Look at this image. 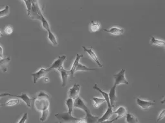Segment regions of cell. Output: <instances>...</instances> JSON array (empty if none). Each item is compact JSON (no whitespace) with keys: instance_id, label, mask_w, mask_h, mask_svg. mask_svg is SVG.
Listing matches in <instances>:
<instances>
[{"instance_id":"1","label":"cell","mask_w":165,"mask_h":123,"mask_svg":"<svg viewBox=\"0 0 165 123\" xmlns=\"http://www.w3.org/2000/svg\"><path fill=\"white\" fill-rule=\"evenodd\" d=\"M35 100H36L35 101V106H36V108L42 112V115L40 118V121L41 122H45L48 119L50 114L49 106L50 97L45 92L41 91Z\"/></svg>"},{"instance_id":"2","label":"cell","mask_w":165,"mask_h":123,"mask_svg":"<svg viewBox=\"0 0 165 123\" xmlns=\"http://www.w3.org/2000/svg\"><path fill=\"white\" fill-rule=\"evenodd\" d=\"M74 107L81 109L85 112L86 116H85V119L86 120L87 123H96L98 121V119H99V117L94 116L92 114L90 109L88 108V107L85 105L83 101L79 97L74 101Z\"/></svg>"},{"instance_id":"3","label":"cell","mask_w":165,"mask_h":123,"mask_svg":"<svg viewBox=\"0 0 165 123\" xmlns=\"http://www.w3.org/2000/svg\"><path fill=\"white\" fill-rule=\"evenodd\" d=\"M59 123H75L78 118H75L68 112L59 113L55 115Z\"/></svg>"},{"instance_id":"4","label":"cell","mask_w":165,"mask_h":123,"mask_svg":"<svg viewBox=\"0 0 165 123\" xmlns=\"http://www.w3.org/2000/svg\"><path fill=\"white\" fill-rule=\"evenodd\" d=\"M32 12L30 17L32 19H39L41 20V17L43 15L41 9L38 5L37 1H32Z\"/></svg>"},{"instance_id":"5","label":"cell","mask_w":165,"mask_h":123,"mask_svg":"<svg viewBox=\"0 0 165 123\" xmlns=\"http://www.w3.org/2000/svg\"><path fill=\"white\" fill-rule=\"evenodd\" d=\"M125 69H121V71L119 72V73L114 75V78L115 79V85H119L121 84L128 85V82L125 78Z\"/></svg>"},{"instance_id":"6","label":"cell","mask_w":165,"mask_h":123,"mask_svg":"<svg viewBox=\"0 0 165 123\" xmlns=\"http://www.w3.org/2000/svg\"><path fill=\"white\" fill-rule=\"evenodd\" d=\"M50 71V70L49 68L47 69L44 68H41L37 72H35V73H31V75L34 78V83L36 84L37 81L39 80V79L45 76Z\"/></svg>"},{"instance_id":"7","label":"cell","mask_w":165,"mask_h":123,"mask_svg":"<svg viewBox=\"0 0 165 123\" xmlns=\"http://www.w3.org/2000/svg\"><path fill=\"white\" fill-rule=\"evenodd\" d=\"M58 71L60 72V74H61L62 78V86L65 87L66 85H67L68 81L70 80V78L72 76L70 71L65 70V69L63 68V67L60 68Z\"/></svg>"},{"instance_id":"8","label":"cell","mask_w":165,"mask_h":123,"mask_svg":"<svg viewBox=\"0 0 165 123\" xmlns=\"http://www.w3.org/2000/svg\"><path fill=\"white\" fill-rule=\"evenodd\" d=\"M66 59V56L63 55V56H59L58 58L55 60V62L53 63L52 65L50 66V67L49 68L50 71L52 70V69H56V70H59L60 68L63 67V62Z\"/></svg>"},{"instance_id":"9","label":"cell","mask_w":165,"mask_h":123,"mask_svg":"<svg viewBox=\"0 0 165 123\" xmlns=\"http://www.w3.org/2000/svg\"><path fill=\"white\" fill-rule=\"evenodd\" d=\"M81 87L79 84L75 83L71 89L69 90V98L75 100L79 97V91H80Z\"/></svg>"},{"instance_id":"10","label":"cell","mask_w":165,"mask_h":123,"mask_svg":"<svg viewBox=\"0 0 165 123\" xmlns=\"http://www.w3.org/2000/svg\"><path fill=\"white\" fill-rule=\"evenodd\" d=\"M137 100V104L138 105L142 108L143 110H148L149 108H150L152 106L155 105V103L149 101H145V100H142L139 98L136 99Z\"/></svg>"},{"instance_id":"11","label":"cell","mask_w":165,"mask_h":123,"mask_svg":"<svg viewBox=\"0 0 165 123\" xmlns=\"http://www.w3.org/2000/svg\"><path fill=\"white\" fill-rule=\"evenodd\" d=\"M116 85H114V87L111 88L110 92L109 94L110 103L111 106H112V108L114 106H115V104L117 101V95H116Z\"/></svg>"},{"instance_id":"12","label":"cell","mask_w":165,"mask_h":123,"mask_svg":"<svg viewBox=\"0 0 165 123\" xmlns=\"http://www.w3.org/2000/svg\"><path fill=\"white\" fill-rule=\"evenodd\" d=\"M82 48L85 50V51H86L90 57L92 58L96 62V64L99 66V67H103V65L101 64L99 62V60L98 59V57L97 56V55H96V53H94V51H93L92 47H90V49H87L85 46H82Z\"/></svg>"},{"instance_id":"13","label":"cell","mask_w":165,"mask_h":123,"mask_svg":"<svg viewBox=\"0 0 165 123\" xmlns=\"http://www.w3.org/2000/svg\"><path fill=\"white\" fill-rule=\"evenodd\" d=\"M11 62V58L8 56L7 58H0V71L7 72L8 69V66Z\"/></svg>"},{"instance_id":"14","label":"cell","mask_w":165,"mask_h":123,"mask_svg":"<svg viewBox=\"0 0 165 123\" xmlns=\"http://www.w3.org/2000/svg\"><path fill=\"white\" fill-rule=\"evenodd\" d=\"M12 97H19V98L21 99L23 101L26 103V105L28 106V108H31V103H32V101L34 100L36 98H30V97L28 96L27 94L23 93L21 94V96H18V95H12Z\"/></svg>"},{"instance_id":"15","label":"cell","mask_w":165,"mask_h":123,"mask_svg":"<svg viewBox=\"0 0 165 123\" xmlns=\"http://www.w3.org/2000/svg\"><path fill=\"white\" fill-rule=\"evenodd\" d=\"M93 89H95V90H97V91H99V92L101 94H102V96H103L104 99L106 100V103H107V105H108V106H109V108H110V107H112V106H111V105H110V103L109 94L105 92H104V91H103L102 90H101L99 87H98L97 83H95V84L94 85Z\"/></svg>"},{"instance_id":"16","label":"cell","mask_w":165,"mask_h":123,"mask_svg":"<svg viewBox=\"0 0 165 123\" xmlns=\"http://www.w3.org/2000/svg\"><path fill=\"white\" fill-rule=\"evenodd\" d=\"M112 107H110V108H108L107 110L106 111V112L104 113V114L101 117V118H99L98 119V122H101L104 121H106V120L109 119L111 116H112L114 114V112L112 110Z\"/></svg>"},{"instance_id":"17","label":"cell","mask_w":165,"mask_h":123,"mask_svg":"<svg viewBox=\"0 0 165 123\" xmlns=\"http://www.w3.org/2000/svg\"><path fill=\"white\" fill-rule=\"evenodd\" d=\"M82 57V55H79V54L76 55V58H75V60L74 62V64H73V65H72V69L69 71L70 72H71V74L72 77L74 76V72H75V69H76V67H77V66H78V64L79 63V60H80Z\"/></svg>"},{"instance_id":"18","label":"cell","mask_w":165,"mask_h":123,"mask_svg":"<svg viewBox=\"0 0 165 123\" xmlns=\"http://www.w3.org/2000/svg\"><path fill=\"white\" fill-rule=\"evenodd\" d=\"M104 31L114 35H122L124 33V30L122 28H119L117 27H112L109 30L104 29Z\"/></svg>"},{"instance_id":"19","label":"cell","mask_w":165,"mask_h":123,"mask_svg":"<svg viewBox=\"0 0 165 123\" xmlns=\"http://www.w3.org/2000/svg\"><path fill=\"white\" fill-rule=\"evenodd\" d=\"M126 113H127L125 107H123V106H120L119 108L117 109L116 112H114V114H117V118L118 119L123 117V116L126 115Z\"/></svg>"},{"instance_id":"20","label":"cell","mask_w":165,"mask_h":123,"mask_svg":"<svg viewBox=\"0 0 165 123\" xmlns=\"http://www.w3.org/2000/svg\"><path fill=\"white\" fill-rule=\"evenodd\" d=\"M65 104H66V106H67L68 110V113H69V114L72 115V113L73 112V110H74V100L71 98H68L66 100Z\"/></svg>"},{"instance_id":"21","label":"cell","mask_w":165,"mask_h":123,"mask_svg":"<svg viewBox=\"0 0 165 123\" xmlns=\"http://www.w3.org/2000/svg\"><path fill=\"white\" fill-rule=\"evenodd\" d=\"M126 121L127 123H138V120L135 117L130 113H126Z\"/></svg>"},{"instance_id":"22","label":"cell","mask_w":165,"mask_h":123,"mask_svg":"<svg viewBox=\"0 0 165 123\" xmlns=\"http://www.w3.org/2000/svg\"><path fill=\"white\" fill-rule=\"evenodd\" d=\"M97 69H90L89 67H87L84 65H82L80 63H79L77 67L75 69V71H96Z\"/></svg>"},{"instance_id":"23","label":"cell","mask_w":165,"mask_h":123,"mask_svg":"<svg viewBox=\"0 0 165 123\" xmlns=\"http://www.w3.org/2000/svg\"><path fill=\"white\" fill-rule=\"evenodd\" d=\"M151 44H152L157 45L159 46H165V42L163 40H159L156 38H155L154 37H151Z\"/></svg>"},{"instance_id":"24","label":"cell","mask_w":165,"mask_h":123,"mask_svg":"<svg viewBox=\"0 0 165 123\" xmlns=\"http://www.w3.org/2000/svg\"><path fill=\"white\" fill-rule=\"evenodd\" d=\"M48 38L50 40V42H51L54 46H58V43L57 42V39L55 37L54 35L52 32L51 30L48 31Z\"/></svg>"},{"instance_id":"25","label":"cell","mask_w":165,"mask_h":123,"mask_svg":"<svg viewBox=\"0 0 165 123\" xmlns=\"http://www.w3.org/2000/svg\"><path fill=\"white\" fill-rule=\"evenodd\" d=\"M92 100L94 102V107L95 108H99V106L103 103L106 102V100L104 99H101V98H98V97H93Z\"/></svg>"},{"instance_id":"26","label":"cell","mask_w":165,"mask_h":123,"mask_svg":"<svg viewBox=\"0 0 165 123\" xmlns=\"http://www.w3.org/2000/svg\"><path fill=\"white\" fill-rule=\"evenodd\" d=\"M101 28L99 23H97V22L92 21L90 23V30L93 32H97V31H99Z\"/></svg>"},{"instance_id":"27","label":"cell","mask_w":165,"mask_h":123,"mask_svg":"<svg viewBox=\"0 0 165 123\" xmlns=\"http://www.w3.org/2000/svg\"><path fill=\"white\" fill-rule=\"evenodd\" d=\"M41 23H42V25H43V27L45 28V29L48 31L49 30H50V24L48 23V21L46 20V19L44 17L43 15L41 17Z\"/></svg>"},{"instance_id":"28","label":"cell","mask_w":165,"mask_h":123,"mask_svg":"<svg viewBox=\"0 0 165 123\" xmlns=\"http://www.w3.org/2000/svg\"><path fill=\"white\" fill-rule=\"evenodd\" d=\"M9 12H10L9 11V7L8 5L5 6L4 9L0 10V17L7 16V15L9 14Z\"/></svg>"},{"instance_id":"29","label":"cell","mask_w":165,"mask_h":123,"mask_svg":"<svg viewBox=\"0 0 165 123\" xmlns=\"http://www.w3.org/2000/svg\"><path fill=\"white\" fill-rule=\"evenodd\" d=\"M24 2L25 3V4H26L27 8V15L30 17L32 12V1H24Z\"/></svg>"},{"instance_id":"30","label":"cell","mask_w":165,"mask_h":123,"mask_svg":"<svg viewBox=\"0 0 165 123\" xmlns=\"http://www.w3.org/2000/svg\"><path fill=\"white\" fill-rule=\"evenodd\" d=\"M20 103V101L18 99H11L8 101L7 103L4 104V105H7V106H13L16 105H19Z\"/></svg>"},{"instance_id":"31","label":"cell","mask_w":165,"mask_h":123,"mask_svg":"<svg viewBox=\"0 0 165 123\" xmlns=\"http://www.w3.org/2000/svg\"><path fill=\"white\" fill-rule=\"evenodd\" d=\"M28 120V113H25L22 118L21 119V120L19 121L18 123H26Z\"/></svg>"},{"instance_id":"32","label":"cell","mask_w":165,"mask_h":123,"mask_svg":"<svg viewBox=\"0 0 165 123\" xmlns=\"http://www.w3.org/2000/svg\"><path fill=\"white\" fill-rule=\"evenodd\" d=\"M164 115H165V110H163V111H162L161 113H160V115H159L158 117V119H157V123L158 122H159L160 121H161L162 119H163L164 117Z\"/></svg>"},{"instance_id":"33","label":"cell","mask_w":165,"mask_h":123,"mask_svg":"<svg viewBox=\"0 0 165 123\" xmlns=\"http://www.w3.org/2000/svg\"><path fill=\"white\" fill-rule=\"evenodd\" d=\"M5 33L7 35H10L12 33V28L11 26H7L5 29Z\"/></svg>"},{"instance_id":"34","label":"cell","mask_w":165,"mask_h":123,"mask_svg":"<svg viewBox=\"0 0 165 123\" xmlns=\"http://www.w3.org/2000/svg\"><path fill=\"white\" fill-rule=\"evenodd\" d=\"M117 120H118V119L116 117V119H112V120H106V121H103V122H101L100 123H113L115 121H117Z\"/></svg>"},{"instance_id":"35","label":"cell","mask_w":165,"mask_h":123,"mask_svg":"<svg viewBox=\"0 0 165 123\" xmlns=\"http://www.w3.org/2000/svg\"><path fill=\"white\" fill-rule=\"evenodd\" d=\"M75 123H87L86 120L85 119H81V118H78L77 121H76Z\"/></svg>"},{"instance_id":"36","label":"cell","mask_w":165,"mask_h":123,"mask_svg":"<svg viewBox=\"0 0 165 123\" xmlns=\"http://www.w3.org/2000/svg\"><path fill=\"white\" fill-rule=\"evenodd\" d=\"M4 58V49L2 47L0 46V58Z\"/></svg>"},{"instance_id":"37","label":"cell","mask_w":165,"mask_h":123,"mask_svg":"<svg viewBox=\"0 0 165 123\" xmlns=\"http://www.w3.org/2000/svg\"><path fill=\"white\" fill-rule=\"evenodd\" d=\"M12 96V94H9V93H4V94H0V98H2V97H4L5 96Z\"/></svg>"},{"instance_id":"38","label":"cell","mask_w":165,"mask_h":123,"mask_svg":"<svg viewBox=\"0 0 165 123\" xmlns=\"http://www.w3.org/2000/svg\"><path fill=\"white\" fill-rule=\"evenodd\" d=\"M45 80V82H48V81H49V78H45V80Z\"/></svg>"},{"instance_id":"39","label":"cell","mask_w":165,"mask_h":123,"mask_svg":"<svg viewBox=\"0 0 165 123\" xmlns=\"http://www.w3.org/2000/svg\"><path fill=\"white\" fill-rule=\"evenodd\" d=\"M3 36V33L1 32V31H0V37H1Z\"/></svg>"},{"instance_id":"40","label":"cell","mask_w":165,"mask_h":123,"mask_svg":"<svg viewBox=\"0 0 165 123\" xmlns=\"http://www.w3.org/2000/svg\"><path fill=\"white\" fill-rule=\"evenodd\" d=\"M4 105H1V104H0V107H1V106H3Z\"/></svg>"},{"instance_id":"41","label":"cell","mask_w":165,"mask_h":123,"mask_svg":"<svg viewBox=\"0 0 165 123\" xmlns=\"http://www.w3.org/2000/svg\"><path fill=\"white\" fill-rule=\"evenodd\" d=\"M155 123H157V122H155Z\"/></svg>"}]
</instances>
